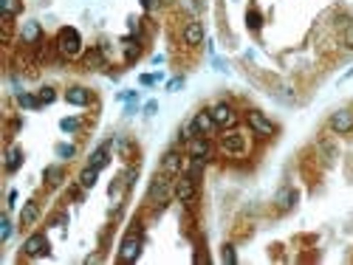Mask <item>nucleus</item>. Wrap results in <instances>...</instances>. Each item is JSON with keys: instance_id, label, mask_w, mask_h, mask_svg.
I'll return each instance as SVG.
<instances>
[{"instance_id": "obj_1", "label": "nucleus", "mask_w": 353, "mask_h": 265, "mask_svg": "<svg viewBox=\"0 0 353 265\" xmlns=\"http://www.w3.org/2000/svg\"><path fill=\"white\" fill-rule=\"evenodd\" d=\"M57 51L65 57V59H74V57H79L82 54V37L77 29H62V31L57 34Z\"/></svg>"}, {"instance_id": "obj_2", "label": "nucleus", "mask_w": 353, "mask_h": 265, "mask_svg": "<svg viewBox=\"0 0 353 265\" xmlns=\"http://www.w3.org/2000/svg\"><path fill=\"white\" fill-rule=\"evenodd\" d=\"M172 175H167V172H161V175H155L150 183V189H147V198H150V203H167V198L172 195V189H175V181H169Z\"/></svg>"}, {"instance_id": "obj_3", "label": "nucleus", "mask_w": 353, "mask_h": 265, "mask_svg": "<svg viewBox=\"0 0 353 265\" xmlns=\"http://www.w3.org/2000/svg\"><path fill=\"white\" fill-rule=\"evenodd\" d=\"M220 149L226 155H243L249 149V141H246V132H223L220 135Z\"/></svg>"}, {"instance_id": "obj_4", "label": "nucleus", "mask_w": 353, "mask_h": 265, "mask_svg": "<svg viewBox=\"0 0 353 265\" xmlns=\"http://www.w3.org/2000/svg\"><path fill=\"white\" fill-rule=\"evenodd\" d=\"M172 195L178 198V203H192V200H195V195H198V181H195L192 175H181V178L175 181Z\"/></svg>"}, {"instance_id": "obj_5", "label": "nucleus", "mask_w": 353, "mask_h": 265, "mask_svg": "<svg viewBox=\"0 0 353 265\" xmlns=\"http://www.w3.org/2000/svg\"><path fill=\"white\" fill-rule=\"evenodd\" d=\"M138 254H141V237L138 234H127L122 240V246H119V260L122 263H136Z\"/></svg>"}, {"instance_id": "obj_6", "label": "nucleus", "mask_w": 353, "mask_h": 265, "mask_svg": "<svg viewBox=\"0 0 353 265\" xmlns=\"http://www.w3.org/2000/svg\"><path fill=\"white\" fill-rule=\"evenodd\" d=\"M249 127L254 130V135H260V138H269V135H274V121L271 118H266L260 110H252L249 113Z\"/></svg>"}, {"instance_id": "obj_7", "label": "nucleus", "mask_w": 353, "mask_h": 265, "mask_svg": "<svg viewBox=\"0 0 353 265\" xmlns=\"http://www.w3.org/2000/svg\"><path fill=\"white\" fill-rule=\"evenodd\" d=\"M328 127H331L334 132H339V135L353 132V113H351V110H337V113H331Z\"/></svg>"}, {"instance_id": "obj_8", "label": "nucleus", "mask_w": 353, "mask_h": 265, "mask_svg": "<svg viewBox=\"0 0 353 265\" xmlns=\"http://www.w3.org/2000/svg\"><path fill=\"white\" fill-rule=\"evenodd\" d=\"M23 254L26 257H43V254H48V237L46 234H31L26 243H23Z\"/></svg>"}, {"instance_id": "obj_9", "label": "nucleus", "mask_w": 353, "mask_h": 265, "mask_svg": "<svg viewBox=\"0 0 353 265\" xmlns=\"http://www.w3.org/2000/svg\"><path fill=\"white\" fill-rule=\"evenodd\" d=\"M209 113H212V118H215V124H218V127H232V124L237 121V113L232 110V104H226V102L215 104Z\"/></svg>"}, {"instance_id": "obj_10", "label": "nucleus", "mask_w": 353, "mask_h": 265, "mask_svg": "<svg viewBox=\"0 0 353 265\" xmlns=\"http://www.w3.org/2000/svg\"><path fill=\"white\" fill-rule=\"evenodd\" d=\"M181 166H184V158H181V152L178 149H167L164 152V158H161V172H167V175H181Z\"/></svg>"}, {"instance_id": "obj_11", "label": "nucleus", "mask_w": 353, "mask_h": 265, "mask_svg": "<svg viewBox=\"0 0 353 265\" xmlns=\"http://www.w3.org/2000/svg\"><path fill=\"white\" fill-rule=\"evenodd\" d=\"M184 45H189V48H195V45H201L203 43V26L198 23V20H192V23H186L184 26Z\"/></svg>"}, {"instance_id": "obj_12", "label": "nucleus", "mask_w": 353, "mask_h": 265, "mask_svg": "<svg viewBox=\"0 0 353 265\" xmlns=\"http://www.w3.org/2000/svg\"><path fill=\"white\" fill-rule=\"evenodd\" d=\"M300 200V192L294 189V186H283L280 192H277V198H274V203L283 209V212H288V209H294V203Z\"/></svg>"}, {"instance_id": "obj_13", "label": "nucleus", "mask_w": 353, "mask_h": 265, "mask_svg": "<svg viewBox=\"0 0 353 265\" xmlns=\"http://www.w3.org/2000/svg\"><path fill=\"white\" fill-rule=\"evenodd\" d=\"M209 155H212V147H209V141L195 135V138L189 141V158H201V161H209Z\"/></svg>"}, {"instance_id": "obj_14", "label": "nucleus", "mask_w": 353, "mask_h": 265, "mask_svg": "<svg viewBox=\"0 0 353 265\" xmlns=\"http://www.w3.org/2000/svg\"><path fill=\"white\" fill-rule=\"evenodd\" d=\"M65 102L68 104H77V107H85V104H91V90L88 88H68Z\"/></svg>"}, {"instance_id": "obj_15", "label": "nucleus", "mask_w": 353, "mask_h": 265, "mask_svg": "<svg viewBox=\"0 0 353 265\" xmlns=\"http://www.w3.org/2000/svg\"><path fill=\"white\" fill-rule=\"evenodd\" d=\"M37 220H40V203L37 200H29L23 206V212H20V226H34Z\"/></svg>"}, {"instance_id": "obj_16", "label": "nucleus", "mask_w": 353, "mask_h": 265, "mask_svg": "<svg viewBox=\"0 0 353 265\" xmlns=\"http://www.w3.org/2000/svg\"><path fill=\"white\" fill-rule=\"evenodd\" d=\"M192 124H195V130H198V135H206V132L212 130V127H218L209 110H203V113H198V116L192 118Z\"/></svg>"}, {"instance_id": "obj_17", "label": "nucleus", "mask_w": 353, "mask_h": 265, "mask_svg": "<svg viewBox=\"0 0 353 265\" xmlns=\"http://www.w3.org/2000/svg\"><path fill=\"white\" fill-rule=\"evenodd\" d=\"M96 178H99V169L88 164L82 169V175H79V186H82V189H93V186H96Z\"/></svg>"}, {"instance_id": "obj_18", "label": "nucleus", "mask_w": 353, "mask_h": 265, "mask_svg": "<svg viewBox=\"0 0 353 265\" xmlns=\"http://www.w3.org/2000/svg\"><path fill=\"white\" fill-rule=\"evenodd\" d=\"M20 164H23V149L9 147V152H6V169H9V172H17Z\"/></svg>"}, {"instance_id": "obj_19", "label": "nucleus", "mask_w": 353, "mask_h": 265, "mask_svg": "<svg viewBox=\"0 0 353 265\" xmlns=\"http://www.w3.org/2000/svg\"><path fill=\"white\" fill-rule=\"evenodd\" d=\"M40 23H26V26H23V40H26V43H37V40H40Z\"/></svg>"}, {"instance_id": "obj_20", "label": "nucleus", "mask_w": 353, "mask_h": 265, "mask_svg": "<svg viewBox=\"0 0 353 265\" xmlns=\"http://www.w3.org/2000/svg\"><path fill=\"white\" fill-rule=\"evenodd\" d=\"M107 161H110V158H107V144H102V147L96 149L93 155H91V166H96V169H102V166L107 164Z\"/></svg>"}, {"instance_id": "obj_21", "label": "nucleus", "mask_w": 353, "mask_h": 265, "mask_svg": "<svg viewBox=\"0 0 353 265\" xmlns=\"http://www.w3.org/2000/svg\"><path fill=\"white\" fill-rule=\"evenodd\" d=\"M62 178H65V169H62V166H48V169H46V181L48 183H60Z\"/></svg>"}, {"instance_id": "obj_22", "label": "nucleus", "mask_w": 353, "mask_h": 265, "mask_svg": "<svg viewBox=\"0 0 353 265\" xmlns=\"http://www.w3.org/2000/svg\"><path fill=\"white\" fill-rule=\"evenodd\" d=\"M0 12L15 17L17 12H20V0H0Z\"/></svg>"}, {"instance_id": "obj_23", "label": "nucleus", "mask_w": 353, "mask_h": 265, "mask_svg": "<svg viewBox=\"0 0 353 265\" xmlns=\"http://www.w3.org/2000/svg\"><path fill=\"white\" fill-rule=\"evenodd\" d=\"M57 155H60V158H68V161H71V158L77 155V147H74V144H57Z\"/></svg>"}, {"instance_id": "obj_24", "label": "nucleus", "mask_w": 353, "mask_h": 265, "mask_svg": "<svg viewBox=\"0 0 353 265\" xmlns=\"http://www.w3.org/2000/svg\"><path fill=\"white\" fill-rule=\"evenodd\" d=\"M37 99H40V104H51V102L57 99V93H54L51 88H40V93H37Z\"/></svg>"}, {"instance_id": "obj_25", "label": "nucleus", "mask_w": 353, "mask_h": 265, "mask_svg": "<svg viewBox=\"0 0 353 265\" xmlns=\"http://www.w3.org/2000/svg\"><path fill=\"white\" fill-rule=\"evenodd\" d=\"M195 135H198V130H195V124H192V121H186L184 127H181V138H184V141H192Z\"/></svg>"}, {"instance_id": "obj_26", "label": "nucleus", "mask_w": 353, "mask_h": 265, "mask_svg": "<svg viewBox=\"0 0 353 265\" xmlns=\"http://www.w3.org/2000/svg\"><path fill=\"white\" fill-rule=\"evenodd\" d=\"M60 127H62L65 132H77V130H79V121H77V118H62V121H60Z\"/></svg>"}, {"instance_id": "obj_27", "label": "nucleus", "mask_w": 353, "mask_h": 265, "mask_svg": "<svg viewBox=\"0 0 353 265\" xmlns=\"http://www.w3.org/2000/svg\"><path fill=\"white\" fill-rule=\"evenodd\" d=\"M9 237H12V223H9V220H6V217H3V220H0V240H3V243H6V240H9Z\"/></svg>"}, {"instance_id": "obj_28", "label": "nucleus", "mask_w": 353, "mask_h": 265, "mask_svg": "<svg viewBox=\"0 0 353 265\" xmlns=\"http://www.w3.org/2000/svg\"><path fill=\"white\" fill-rule=\"evenodd\" d=\"M220 260H223V263H237L235 249H232V246H223V254H220Z\"/></svg>"}, {"instance_id": "obj_29", "label": "nucleus", "mask_w": 353, "mask_h": 265, "mask_svg": "<svg viewBox=\"0 0 353 265\" xmlns=\"http://www.w3.org/2000/svg\"><path fill=\"white\" fill-rule=\"evenodd\" d=\"M20 104H23V107H40V99H37V96H29V93H23V96H20Z\"/></svg>"}, {"instance_id": "obj_30", "label": "nucleus", "mask_w": 353, "mask_h": 265, "mask_svg": "<svg viewBox=\"0 0 353 265\" xmlns=\"http://www.w3.org/2000/svg\"><path fill=\"white\" fill-rule=\"evenodd\" d=\"M246 20H249V29H254V31H257V29L263 26V23H260V15H257V12H249V15H246Z\"/></svg>"}, {"instance_id": "obj_31", "label": "nucleus", "mask_w": 353, "mask_h": 265, "mask_svg": "<svg viewBox=\"0 0 353 265\" xmlns=\"http://www.w3.org/2000/svg\"><path fill=\"white\" fill-rule=\"evenodd\" d=\"M178 88H184V76H175V79H169V82H167V90H169V93H175Z\"/></svg>"}, {"instance_id": "obj_32", "label": "nucleus", "mask_w": 353, "mask_h": 265, "mask_svg": "<svg viewBox=\"0 0 353 265\" xmlns=\"http://www.w3.org/2000/svg\"><path fill=\"white\" fill-rule=\"evenodd\" d=\"M85 62H88V68H91V65H99V62H102V57L96 54V51H93V54H88V59H85Z\"/></svg>"}, {"instance_id": "obj_33", "label": "nucleus", "mask_w": 353, "mask_h": 265, "mask_svg": "<svg viewBox=\"0 0 353 265\" xmlns=\"http://www.w3.org/2000/svg\"><path fill=\"white\" fill-rule=\"evenodd\" d=\"M136 175H138V172H136V169H127V172H124V183H127V186H133Z\"/></svg>"}, {"instance_id": "obj_34", "label": "nucleus", "mask_w": 353, "mask_h": 265, "mask_svg": "<svg viewBox=\"0 0 353 265\" xmlns=\"http://www.w3.org/2000/svg\"><path fill=\"white\" fill-rule=\"evenodd\" d=\"M155 110H158V102H147V104H144V113H147V116H153Z\"/></svg>"}, {"instance_id": "obj_35", "label": "nucleus", "mask_w": 353, "mask_h": 265, "mask_svg": "<svg viewBox=\"0 0 353 265\" xmlns=\"http://www.w3.org/2000/svg\"><path fill=\"white\" fill-rule=\"evenodd\" d=\"M158 79V74H147V76H141V85H153Z\"/></svg>"}, {"instance_id": "obj_36", "label": "nucleus", "mask_w": 353, "mask_h": 265, "mask_svg": "<svg viewBox=\"0 0 353 265\" xmlns=\"http://www.w3.org/2000/svg\"><path fill=\"white\" fill-rule=\"evenodd\" d=\"M158 3H161V0H141V6H144V9H147V12H150V9H155V6H158Z\"/></svg>"}, {"instance_id": "obj_37", "label": "nucleus", "mask_w": 353, "mask_h": 265, "mask_svg": "<svg viewBox=\"0 0 353 265\" xmlns=\"http://www.w3.org/2000/svg\"><path fill=\"white\" fill-rule=\"evenodd\" d=\"M215 71H226V62L223 59H215Z\"/></svg>"}, {"instance_id": "obj_38", "label": "nucleus", "mask_w": 353, "mask_h": 265, "mask_svg": "<svg viewBox=\"0 0 353 265\" xmlns=\"http://www.w3.org/2000/svg\"><path fill=\"white\" fill-rule=\"evenodd\" d=\"M348 40H351V43H353V31H351V37H348Z\"/></svg>"}]
</instances>
